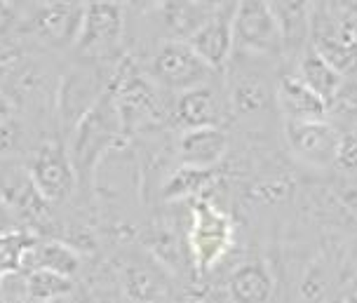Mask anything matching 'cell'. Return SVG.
Instances as JSON below:
<instances>
[{"instance_id": "27", "label": "cell", "mask_w": 357, "mask_h": 303, "mask_svg": "<svg viewBox=\"0 0 357 303\" xmlns=\"http://www.w3.org/2000/svg\"><path fill=\"white\" fill-rule=\"evenodd\" d=\"M19 139H22V127L15 111L10 109V104L0 101V155H8L17 148Z\"/></svg>"}, {"instance_id": "14", "label": "cell", "mask_w": 357, "mask_h": 303, "mask_svg": "<svg viewBox=\"0 0 357 303\" xmlns=\"http://www.w3.org/2000/svg\"><path fill=\"white\" fill-rule=\"evenodd\" d=\"M19 270H52L63 277H73L80 270V254L66 242L47 240V242H31L19 258Z\"/></svg>"}, {"instance_id": "23", "label": "cell", "mask_w": 357, "mask_h": 303, "mask_svg": "<svg viewBox=\"0 0 357 303\" xmlns=\"http://www.w3.org/2000/svg\"><path fill=\"white\" fill-rule=\"evenodd\" d=\"M214 181L212 169H193V167H181L178 172L172 174V179L165 186V198L176 200L186 198V195H197Z\"/></svg>"}, {"instance_id": "13", "label": "cell", "mask_w": 357, "mask_h": 303, "mask_svg": "<svg viewBox=\"0 0 357 303\" xmlns=\"http://www.w3.org/2000/svg\"><path fill=\"white\" fill-rule=\"evenodd\" d=\"M85 5L80 3H47L36 12L33 29L43 40L54 45H68L78 42Z\"/></svg>"}, {"instance_id": "25", "label": "cell", "mask_w": 357, "mask_h": 303, "mask_svg": "<svg viewBox=\"0 0 357 303\" xmlns=\"http://www.w3.org/2000/svg\"><path fill=\"white\" fill-rule=\"evenodd\" d=\"M264 104H266V90L259 78H242L238 87L233 90V106L242 116L261 111Z\"/></svg>"}, {"instance_id": "24", "label": "cell", "mask_w": 357, "mask_h": 303, "mask_svg": "<svg viewBox=\"0 0 357 303\" xmlns=\"http://www.w3.org/2000/svg\"><path fill=\"white\" fill-rule=\"evenodd\" d=\"M125 292L132 301L139 303H153L162 296V285L158 277L146 268H127L125 273Z\"/></svg>"}, {"instance_id": "11", "label": "cell", "mask_w": 357, "mask_h": 303, "mask_svg": "<svg viewBox=\"0 0 357 303\" xmlns=\"http://www.w3.org/2000/svg\"><path fill=\"white\" fill-rule=\"evenodd\" d=\"M0 200L10 212L24 219H43L50 205L38 193L31 174L19 165L0 167Z\"/></svg>"}, {"instance_id": "4", "label": "cell", "mask_w": 357, "mask_h": 303, "mask_svg": "<svg viewBox=\"0 0 357 303\" xmlns=\"http://www.w3.org/2000/svg\"><path fill=\"white\" fill-rule=\"evenodd\" d=\"M153 73L162 85L183 94L205 85L212 68L193 52L186 40H169L158 49L153 59Z\"/></svg>"}, {"instance_id": "16", "label": "cell", "mask_w": 357, "mask_h": 303, "mask_svg": "<svg viewBox=\"0 0 357 303\" xmlns=\"http://www.w3.org/2000/svg\"><path fill=\"white\" fill-rule=\"evenodd\" d=\"M178 153H181L183 167L212 169L228 153V137L219 127L183 132L178 141Z\"/></svg>"}, {"instance_id": "28", "label": "cell", "mask_w": 357, "mask_h": 303, "mask_svg": "<svg viewBox=\"0 0 357 303\" xmlns=\"http://www.w3.org/2000/svg\"><path fill=\"white\" fill-rule=\"evenodd\" d=\"M336 167L343 172H357V130L341 134L339 153H336Z\"/></svg>"}, {"instance_id": "19", "label": "cell", "mask_w": 357, "mask_h": 303, "mask_svg": "<svg viewBox=\"0 0 357 303\" xmlns=\"http://www.w3.org/2000/svg\"><path fill=\"white\" fill-rule=\"evenodd\" d=\"M296 75L331 109V104H334L336 94H339L343 85V75L334 66L327 64L315 49H305L301 54V64H298Z\"/></svg>"}, {"instance_id": "29", "label": "cell", "mask_w": 357, "mask_h": 303, "mask_svg": "<svg viewBox=\"0 0 357 303\" xmlns=\"http://www.w3.org/2000/svg\"><path fill=\"white\" fill-rule=\"evenodd\" d=\"M331 106H339V111H346V113H357V80H353V83L343 80L341 90L336 94Z\"/></svg>"}, {"instance_id": "1", "label": "cell", "mask_w": 357, "mask_h": 303, "mask_svg": "<svg viewBox=\"0 0 357 303\" xmlns=\"http://www.w3.org/2000/svg\"><path fill=\"white\" fill-rule=\"evenodd\" d=\"M310 42L341 75L357 73V3H312Z\"/></svg>"}, {"instance_id": "32", "label": "cell", "mask_w": 357, "mask_h": 303, "mask_svg": "<svg viewBox=\"0 0 357 303\" xmlns=\"http://www.w3.org/2000/svg\"><path fill=\"white\" fill-rule=\"evenodd\" d=\"M350 303H357V294L353 296V301H350Z\"/></svg>"}, {"instance_id": "21", "label": "cell", "mask_w": 357, "mask_h": 303, "mask_svg": "<svg viewBox=\"0 0 357 303\" xmlns=\"http://www.w3.org/2000/svg\"><path fill=\"white\" fill-rule=\"evenodd\" d=\"M63 80H66V83H63V94H61L63 120L71 118L73 123L78 125L82 116L99 101L97 90L92 87V80H89L85 73H71Z\"/></svg>"}, {"instance_id": "18", "label": "cell", "mask_w": 357, "mask_h": 303, "mask_svg": "<svg viewBox=\"0 0 357 303\" xmlns=\"http://www.w3.org/2000/svg\"><path fill=\"white\" fill-rule=\"evenodd\" d=\"M176 123L186 132L216 127V123H219L216 94L209 90L207 85L183 92L176 104Z\"/></svg>"}, {"instance_id": "30", "label": "cell", "mask_w": 357, "mask_h": 303, "mask_svg": "<svg viewBox=\"0 0 357 303\" xmlns=\"http://www.w3.org/2000/svg\"><path fill=\"white\" fill-rule=\"evenodd\" d=\"M17 22V10L10 3H0V36L10 33Z\"/></svg>"}, {"instance_id": "8", "label": "cell", "mask_w": 357, "mask_h": 303, "mask_svg": "<svg viewBox=\"0 0 357 303\" xmlns=\"http://www.w3.org/2000/svg\"><path fill=\"white\" fill-rule=\"evenodd\" d=\"M238 3H219V8L212 17L188 38V45L200 56L205 64L212 68H223L235 47L233 33V17Z\"/></svg>"}, {"instance_id": "33", "label": "cell", "mask_w": 357, "mask_h": 303, "mask_svg": "<svg viewBox=\"0 0 357 303\" xmlns=\"http://www.w3.org/2000/svg\"><path fill=\"white\" fill-rule=\"evenodd\" d=\"M0 226H3V219H0ZM0 233H5V231H0Z\"/></svg>"}, {"instance_id": "26", "label": "cell", "mask_w": 357, "mask_h": 303, "mask_svg": "<svg viewBox=\"0 0 357 303\" xmlns=\"http://www.w3.org/2000/svg\"><path fill=\"white\" fill-rule=\"evenodd\" d=\"M31 242H36V238L22 233H0V277L19 270V258Z\"/></svg>"}, {"instance_id": "9", "label": "cell", "mask_w": 357, "mask_h": 303, "mask_svg": "<svg viewBox=\"0 0 357 303\" xmlns=\"http://www.w3.org/2000/svg\"><path fill=\"white\" fill-rule=\"evenodd\" d=\"M289 150L312 167H329L336 162L341 134L329 123H284Z\"/></svg>"}, {"instance_id": "7", "label": "cell", "mask_w": 357, "mask_h": 303, "mask_svg": "<svg viewBox=\"0 0 357 303\" xmlns=\"http://www.w3.org/2000/svg\"><path fill=\"white\" fill-rule=\"evenodd\" d=\"M29 174L38 193L47 202H61L71 195L75 186V169L71 155L61 141H47L36 150Z\"/></svg>"}, {"instance_id": "17", "label": "cell", "mask_w": 357, "mask_h": 303, "mask_svg": "<svg viewBox=\"0 0 357 303\" xmlns=\"http://www.w3.org/2000/svg\"><path fill=\"white\" fill-rule=\"evenodd\" d=\"M273 289H275V280L261 261L242 263L228 280V294L233 303H268Z\"/></svg>"}, {"instance_id": "5", "label": "cell", "mask_w": 357, "mask_h": 303, "mask_svg": "<svg viewBox=\"0 0 357 303\" xmlns=\"http://www.w3.org/2000/svg\"><path fill=\"white\" fill-rule=\"evenodd\" d=\"M235 42L257 54H275L282 49L280 29L273 17L271 3L264 0H242L233 17Z\"/></svg>"}, {"instance_id": "15", "label": "cell", "mask_w": 357, "mask_h": 303, "mask_svg": "<svg viewBox=\"0 0 357 303\" xmlns=\"http://www.w3.org/2000/svg\"><path fill=\"white\" fill-rule=\"evenodd\" d=\"M273 17L280 29V40H282V49L291 54L305 52L310 42L312 31V3H271Z\"/></svg>"}, {"instance_id": "3", "label": "cell", "mask_w": 357, "mask_h": 303, "mask_svg": "<svg viewBox=\"0 0 357 303\" xmlns=\"http://www.w3.org/2000/svg\"><path fill=\"white\" fill-rule=\"evenodd\" d=\"M120 132H123V123H120L118 109L113 104L111 92H106L82 116L80 123L75 125L73 146L71 153H68L71 155L73 169H85L97 157V153H101Z\"/></svg>"}, {"instance_id": "2", "label": "cell", "mask_w": 357, "mask_h": 303, "mask_svg": "<svg viewBox=\"0 0 357 303\" xmlns=\"http://www.w3.org/2000/svg\"><path fill=\"white\" fill-rule=\"evenodd\" d=\"M233 221L226 212L214 207L212 202L200 198L193 202V221L188 231V244L193 251L195 266L202 273H209L226 256L233 244Z\"/></svg>"}, {"instance_id": "10", "label": "cell", "mask_w": 357, "mask_h": 303, "mask_svg": "<svg viewBox=\"0 0 357 303\" xmlns=\"http://www.w3.org/2000/svg\"><path fill=\"white\" fill-rule=\"evenodd\" d=\"M125 29V12L118 3H87L78 36L85 54H104L118 45Z\"/></svg>"}, {"instance_id": "22", "label": "cell", "mask_w": 357, "mask_h": 303, "mask_svg": "<svg viewBox=\"0 0 357 303\" xmlns=\"http://www.w3.org/2000/svg\"><path fill=\"white\" fill-rule=\"evenodd\" d=\"M71 277H63L52 270H33L26 277V294L33 303H52L61 296L71 294Z\"/></svg>"}, {"instance_id": "6", "label": "cell", "mask_w": 357, "mask_h": 303, "mask_svg": "<svg viewBox=\"0 0 357 303\" xmlns=\"http://www.w3.org/2000/svg\"><path fill=\"white\" fill-rule=\"evenodd\" d=\"M108 92H111L113 104L118 109L123 130L142 127L144 123H153L160 116V104H158L153 87L130 64L120 71L116 83H113Z\"/></svg>"}, {"instance_id": "34", "label": "cell", "mask_w": 357, "mask_h": 303, "mask_svg": "<svg viewBox=\"0 0 357 303\" xmlns=\"http://www.w3.org/2000/svg\"><path fill=\"white\" fill-rule=\"evenodd\" d=\"M0 303H5V301H0Z\"/></svg>"}, {"instance_id": "20", "label": "cell", "mask_w": 357, "mask_h": 303, "mask_svg": "<svg viewBox=\"0 0 357 303\" xmlns=\"http://www.w3.org/2000/svg\"><path fill=\"white\" fill-rule=\"evenodd\" d=\"M219 5L214 3H165V17L167 24L181 40H188L209 17L214 15Z\"/></svg>"}, {"instance_id": "31", "label": "cell", "mask_w": 357, "mask_h": 303, "mask_svg": "<svg viewBox=\"0 0 357 303\" xmlns=\"http://www.w3.org/2000/svg\"><path fill=\"white\" fill-rule=\"evenodd\" d=\"M350 207H353V212L357 214V200H353V202H350Z\"/></svg>"}, {"instance_id": "12", "label": "cell", "mask_w": 357, "mask_h": 303, "mask_svg": "<svg viewBox=\"0 0 357 303\" xmlns=\"http://www.w3.org/2000/svg\"><path fill=\"white\" fill-rule=\"evenodd\" d=\"M275 99L287 123H320L329 113V106L298 75L280 78Z\"/></svg>"}]
</instances>
